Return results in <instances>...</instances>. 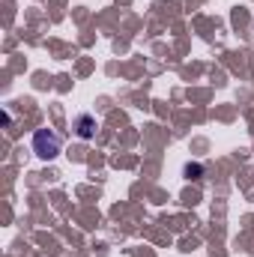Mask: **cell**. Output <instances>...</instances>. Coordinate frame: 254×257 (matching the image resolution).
Listing matches in <instances>:
<instances>
[{"label": "cell", "mask_w": 254, "mask_h": 257, "mask_svg": "<svg viewBox=\"0 0 254 257\" xmlns=\"http://www.w3.org/2000/svg\"><path fill=\"white\" fill-rule=\"evenodd\" d=\"M33 153H36L39 159H45V162L57 159V156H60V138H57L54 132H48V128H39V132L33 135Z\"/></svg>", "instance_id": "cell-1"}, {"label": "cell", "mask_w": 254, "mask_h": 257, "mask_svg": "<svg viewBox=\"0 0 254 257\" xmlns=\"http://www.w3.org/2000/svg\"><path fill=\"white\" fill-rule=\"evenodd\" d=\"M93 128H96V120H93L90 114H78V117H75V135H78L81 141H90V138H93Z\"/></svg>", "instance_id": "cell-2"}]
</instances>
